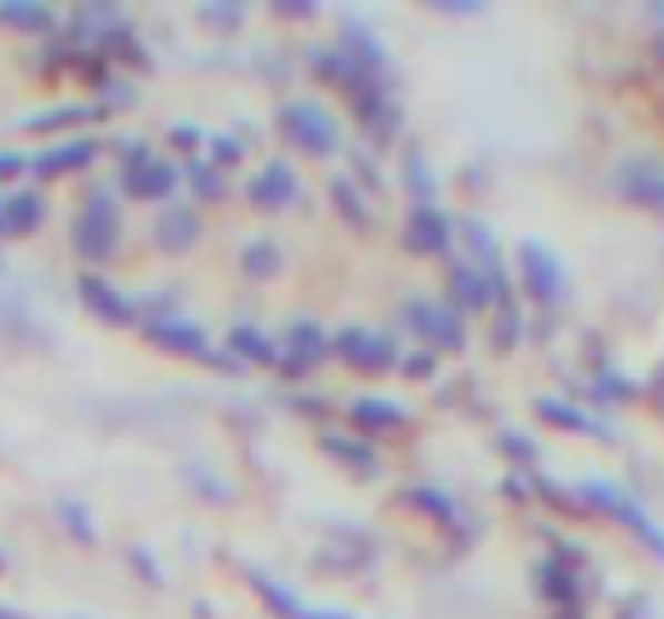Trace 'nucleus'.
<instances>
[{
	"label": "nucleus",
	"mask_w": 664,
	"mask_h": 619,
	"mask_svg": "<svg viewBox=\"0 0 664 619\" xmlns=\"http://www.w3.org/2000/svg\"><path fill=\"white\" fill-rule=\"evenodd\" d=\"M97 160V141H64V147H51L32 160V173L37 178H60V173H73V169H87Z\"/></svg>",
	"instance_id": "nucleus-3"
},
{
	"label": "nucleus",
	"mask_w": 664,
	"mask_h": 619,
	"mask_svg": "<svg viewBox=\"0 0 664 619\" xmlns=\"http://www.w3.org/2000/svg\"><path fill=\"white\" fill-rule=\"evenodd\" d=\"M155 237H160L164 251H182V247L197 237V219L187 214V210H169V214L155 223Z\"/></svg>",
	"instance_id": "nucleus-8"
},
{
	"label": "nucleus",
	"mask_w": 664,
	"mask_h": 619,
	"mask_svg": "<svg viewBox=\"0 0 664 619\" xmlns=\"http://www.w3.org/2000/svg\"><path fill=\"white\" fill-rule=\"evenodd\" d=\"M169 187H173V169H164V164H147L141 173H128V192L141 197V201L164 197Z\"/></svg>",
	"instance_id": "nucleus-9"
},
{
	"label": "nucleus",
	"mask_w": 664,
	"mask_h": 619,
	"mask_svg": "<svg viewBox=\"0 0 664 619\" xmlns=\"http://www.w3.org/2000/svg\"><path fill=\"white\" fill-rule=\"evenodd\" d=\"M41 219H46V201H41L37 192H19V197L6 201V232H10V237H28V232H37Z\"/></svg>",
	"instance_id": "nucleus-4"
},
{
	"label": "nucleus",
	"mask_w": 664,
	"mask_h": 619,
	"mask_svg": "<svg viewBox=\"0 0 664 619\" xmlns=\"http://www.w3.org/2000/svg\"><path fill=\"white\" fill-rule=\"evenodd\" d=\"M0 575H6V556H0Z\"/></svg>",
	"instance_id": "nucleus-14"
},
{
	"label": "nucleus",
	"mask_w": 664,
	"mask_h": 619,
	"mask_svg": "<svg viewBox=\"0 0 664 619\" xmlns=\"http://www.w3.org/2000/svg\"><path fill=\"white\" fill-rule=\"evenodd\" d=\"M56 510H60V519H64L69 529H73V538H78V542H91V538H97V533H91V519H87V510H82L78 501H60Z\"/></svg>",
	"instance_id": "nucleus-10"
},
{
	"label": "nucleus",
	"mask_w": 664,
	"mask_h": 619,
	"mask_svg": "<svg viewBox=\"0 0 664 619\" xmlns=\"http://www.w3.org/2000/svg\"><path fill=\"white\" fill-rule=\"evenodd\" d=\"M119 242V206L110 197H91L87 210L73 219V247L82 260H105Z\"/></svg>",
	"instance_id": "nucleus-1"
},
{
	"label": "nucleus",
	"mask_w": 664,
	"mask_h": 619,
	"mask_svg": "<svg viewBox=\"0 0 664 619\" xmlns=\"http://www.w3.org/2000/svg\"><path fill=\"white\" fill-rule=\"evenodd\" d=\"M105 110L101 106H60V110H46V114H32L23 119L28 132H51V128H69V123H87V119H101Z\"/></svg>",
	"instance_id": "nucleus-7"
},
{
	"label": "nucleus",
	"mask_w": 664,
	"mask_h": 619,
	"mask_svg": "<svg viewBox=\"0 0 664 619\" xmlns=\"http://www.w3.org/2000/svg\"><path fill=\"white\" fill-rule=\"evenodd\" d=\"M0 619H28V615H19V610H10V606H0Z\"/></svg>",
	"instance_id": "nucleus-12"
},
{
	"label": "nucleus",
	"mask_w": 664,
	"mask_h": 619,
	"mask_svg": "<svg viewBox=\"0 0 664 619\" xmlns=\"http://www.w3.org/2000/svg\"><path fill=\"white\" fill-rule=\"evenodd\" d=\"M78 297L87 301V310L91 315H101V319H110V323H128L132 319V301H123L105 278H97V273H82L78 278Z\"/></svg>",
	"instance_id": "nucleus-2"
},
{
	"label": "nucleus",
	"mask_w": 664,
	"mask_h": 619,
	"mask_svg": "<svg viewBox=\"0 0 664 619\" xmlns=\"http://www.w3.org/2000/svg\"><path fill=\"white\" fill-rule=\"evenodd\" d=\"M147 338L160 342V347H169V351H178V356H197V351H205V338H201L197 328H187V323H151V328H147Z\"/></svg>",
	"instance_id": "nucleus-6"
},
{
	"label": "nucleus",
	"mask_w": 664,
	"mask_h": 619,
	"mask_svg": "<svg viewBox=\"0 0 664 619\" xmlns=\"http://www.w3.org/2000/svg\"><path fill=\"white\" fill-rule=\"evenodd\" d=\"M23 169H32L28 156H19V151H0V178H14V173H23Z\"/></svg>",
	"instance_id": "nucleus-11"
},
{
	"label": "nucleus",
	"mask_w": 664,
	"mask_h": 619,
	"mask_svg": "<svg viewBox=\"0 0 664 619\" xmlns=\"http://www.w3.org/2000/svg\"><path fill=\"white\" fill-rule=\"evenodd\" d=\"M0 232H6V201H0Z\"/></svg>",
	"instance_id": "nucleus-13"
},
{
	"label": "nucleus",
	"mask_w": 664,
	"mask_h": 619,
	"mask_svg": "<svg viewBox=\"0 0 664 619\" xmlns=\"http://www.w3.org/2000/svg\"><path fill=\"white\" fill-rule=\"evenodd\" d=\"M0 23L14 32H51V10L46 6H28V0H0Z\"/></svg>",
	"instance_id": "nucleus-5"
}]
</instances>
